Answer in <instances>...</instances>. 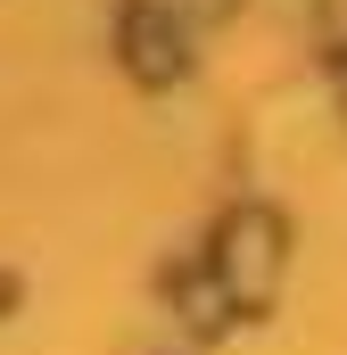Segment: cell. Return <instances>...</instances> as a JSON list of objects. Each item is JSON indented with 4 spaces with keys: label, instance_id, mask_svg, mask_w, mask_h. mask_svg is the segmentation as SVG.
Segmentation results:
<instances>
[{
    "label": "cell",
    "instance_id": "3",
    "mask_svg": "<svg viewBox=\"0 0 347 355\" xmlns=\"http://www.w3.org/2000/svg\"><path fill=\"white\" fill-rule=\"evenodd\" d=\"M339 91H347V67H339Z\"/></svg>",
    "mask_w": 347,
    "mask_h": 355
},
{
    "label": "cell",
    "instance_id": "1",
    "mask_svg": "<svg viewBox=\"0 0 347 355\" xmlns=\"http://www.w3.org/2000/svg\"><path fill=\"white\" fill-rule=\"evenodd\" d=\"M215 265H223V289H232L240 306H257L264 289H273V272H281V223H273L264 207H240V215L223 223Z\"/></svg>",
    "mask_w": 347,
    "mask_h": 355
},
{
    "label": "cell",
    "instance_id": "2",
    "mask_svg": "<svg viewBox=\"0 0 347 355\" xmlns=\"http://www.w3.org/2000/svg\"><path fill=\"white\" fill-rule=\"evenodd\" d=\"M124 58H133L141 83H174L182 75V33H174L166 8H133L124 17Z\"/></svg>",
    "mask_w": 347,
    "mask_h": 355
}]
</instances>
